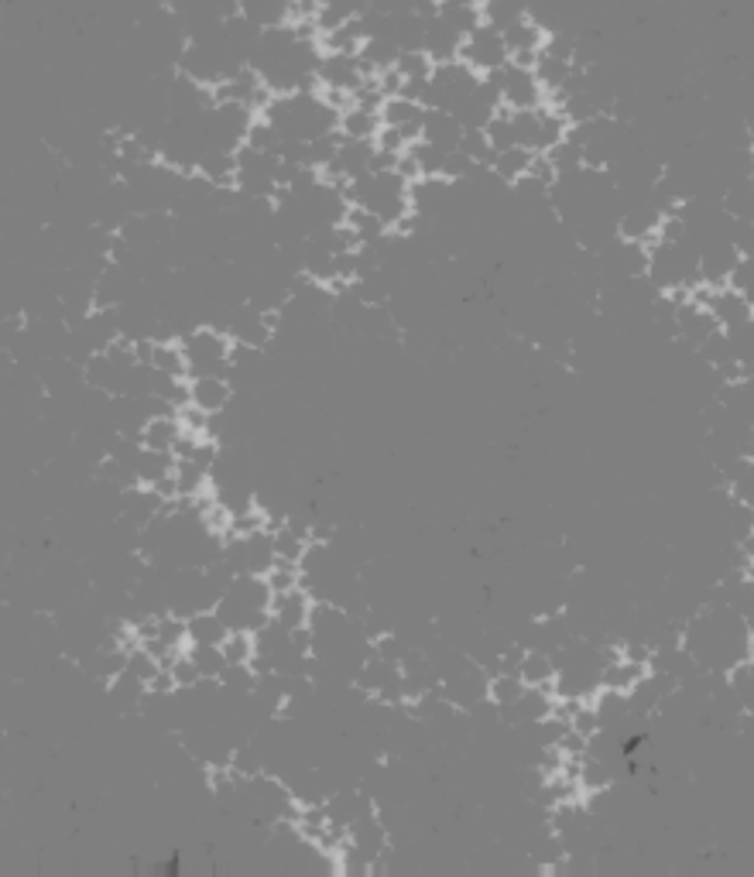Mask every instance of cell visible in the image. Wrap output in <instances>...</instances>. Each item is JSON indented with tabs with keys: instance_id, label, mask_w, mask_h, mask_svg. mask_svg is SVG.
Instances as JSON below:
<instances>
[{
	"instance_id": "obj_2",
	"label": "cell",
	"mask_w": 754,
	"mask_h": 877,
	"mask_svg": "<svg viewBox=\"0 0 754 877\" xmlns=\"http://www.w3.org/2000/svg\"><path fill=\"white\" fill-rule=\"evenodd\" d=\"M491 79H494L497 93H501V100H504V107H508V110H532V107L549 103V96H545L539 76H535V66H525V62L511 59L508 66L491 72Z\"/></svg>"
},
{
	"instance_id": "obj_18",
	"label": "cell",
	"mask_w": 754,
	"mask_h": 877,
	"mask_svg": "<svg viewBox=\"0 0 754 877\" xmlns=\"http://www.w3.org/2000/svg\"><path fill=\"white\" fill-rule=\"evenodd\" d=\"M189 655L196 658V665H199V672H203V679H220L223 669L230 665L220 645H192V641H189Z\"/></svg>"
},
{
	"instance_id": "obj_7",
	"label": "cell",
	"mask_w": 754,
	"mask_h": 877,
	"mask_svg": "<svg viewBox=\"0 0 754 877\" xmlns=\"http://www.w3.org/2000/svg\"><path fill=\"white\" fill-rule=\"evenodd\" d=\"M271 614H275V621L288 627V631L306 627L312 614V593L306 586H295V590L288 593H275V597H271Z\"/></svg>"
},
{
	"instance_id": "obj_24",
	"label": "cell",
	"mask_w": 754,
	"mask_h": 877,
	"mask_svg": "<svg viewBox=\"0 0 754 877\" xmlns=\"http://www.w3.org/2000/svg\"><path fill=\"white\" fill-rule=\"evenodd\" d=\"M158 669H162V665H158V658L151 655V651L144 648V645H138V648L127 651V672H134L141 682H151V679H155V672H158Z\"/></svg>"
},
{
	"instance_id": "obj_5",
	"label": "cell",
	"mask_w": 754,
	"mask_h": 877,
	"mask_svg": "<svg viewBox=\"0 0 754 877\" xmlns=\"http://www.w3.org/2000/svg\"><path fill=\"white\" fill-rule=\"evenodd\" d=\"M381 120L388 127H398L408 141H419L422 138L425 107L419 100H408V96H391V100L381 103Z\"/></svg>"
},
{
	"instance_id": "obj_20",
	"label": "cell",
	"mask_w": 754,
	"mask_h": 877,
	"mask_svg": "<svg viewBox=\"0 0 754 877\" xmlns=\"http://www.w3.org/2000/svg\"><path fill=\"white\" fill-rule=\"evenodd\" d=\"M230 768H234L240 778H258L261 771H264L261 744H240V747H234V754H230Z\"/></svg>"
},
{
	"instance_id": "obj_12",
	"label": "cell",
	"mask_w": 754,
	"mask_h": 877,
	"mask_svg": "<svg viewBox=\"0 0 754 877\" xmlns=\"http://www.w3.org/2000/svg\"><path fill=\"white\" fill-rule=\"evenodd\" d=\"M535 155H539V151L521 148V144H515V148H508V151H497L491 172H494L504 185H515L518 179H525V175H528V168H532Z\"/></svg>"
},
{
	"instance_id": "obj_11",
	"label": "cell",
	"mask_w": 754,
	"mask_h": 877,
	"mask_svg": "<svg viewBox=\"0 0 754 877\" xmlns=\"http://www.w3.org/2000/svg\"><path fill=\"white\" fill-rule=\"evenodd\" d=\"M189 621V641L192 645H223L230 634L227 621H223L216 610H196V614L186 617Z\"/></svg>"
},
{
	"instance_id": "obj_26",
	"label": "cell",
	"mask_w": 754,
	"mask_h": 877,
	"mask_svg": "<svg viewBox=\"0 0 754 877\" xmlns=\"http://www.w3.org/2000/svg\"><path fill=\"white\" fill-rule=\"evenodd\" d=\"M148 693H155V696H172V693H179V682H175V672H172V669H158V672H155V679L148 682Z\"/></svg>"
},
{
	"instance_id": "obj_15",
	"label": "cell",
	"mask_w": 754,
	"mask_h": 877,
	"mask_svg": "<svg viewBox=\"0 0 754 877\" xmlns=\"http://www.w3.org/2000/svg\"><path fill=\"white\" fill-rule=\"evenodd\" d=\"M175 463H179V456H175L172 449H144V456L134 470H138L144 487H155L158 480H165L168 473H175Z\"/></svg>"
},
{
	"instance_id": "obj_8",
	"label": "cell",
	"mask_w": 754,
	"mask_h": 877,
	"mask_svg": "<svg viewBox=\"0 0 754 877\" xmlns=\"http://www.w3.org/2000/svg\"><path fill=\"white\" fill-rule=\"evenodd\" d=\"M189 394H192V405L203 408V412H223V408L234 401V384L227 377H196L189 381Z\"/></svg>"
},
{
	"instance_id": "obj_23",
	"label": "cell",
	"mask_w": 754,
	"mask_h": 877,
	"mask_svg": "<svg viewBox=\"0 0 754 877\" xmlns=\"http://www.w3.org/2000/svg\"><path fill=\"white\" fill-rule=\"evenodd\" d=\"M727 285L734 288V292H741L744 299H748L754 305V254H741L731 271V278H727Z\"/></svg>"
},
{
	"instance_id": "obj_3",
	"label": "cell",
	"mask_w": 754,
	"mask_h": 877,
	"mask_svg": "<svg viewBox=\"0 0 754 877\" xmlns=\"http://www.w3.org/2000/svg\"><path fill=\"white\" fill-rule=\"evenodd\" d=\"M460 59L467 62L470 69H477L480 76H491V72H497L501 66H508L511 52H508V42H504V31L497 28V24L484 21L477 31H470V35L463 38Z\"/></svg>"
},
{
	"instance_id": "obj_10",
	"label": "cell",
	"mask_w": 754,
	"mask_h": 877,
	"mask_svg": "<svg viewBox=\"0 0 754 877\" xmlns=\"http://www.w3.org/2000/svg\"><path fill=\"white\" fill-rule=\"evenodd\" d=\"M384 127L381 120V110H371V107H357V103H350L347 110L340 114V131L343 138H357V141H374L377 131Z\"/></svg>"
},
{
	"instance_id": "obj_14",
	"label": "cell",
	"mask_w": 754,
	"mask_h": 877,
	"mask_svg": "<svg viewBox=\"0 0 754 877\" xmlns=\"http://www.w3.org/2000/svg\"><path fill=\"white\" fill-rule=\"evenodd\" d=\"M182 432L186 429H182L179 415H158V418H148V425H144L141 432V442L144 449H172Z\"/></svg>"
},
{
	"instance_id": "obj_9",
	"label": "cell",
	"mask_w": 754,
	"mask_h": 877,
	"mask_svg": "<svg viewBox=\"0 0 754 877\" xmlns=\"http://www.w3.org/2000/svg\"><path fill=\"white\" fill-rule=\"evenodd\" d=\"M439 18H443L449 28H456L463 38L470 31H477L484 24V0H439Z\"/></svg>"
},
{
	"instance_id": "obj_17",
	"label": "cell",
	"mask_w": 754,
	"mask_h": 877,
	"mask_svg": "<svg viewBox=\"0 0 754 877\" xmlns=\"http://www.w3.org/2000/svg\"><path fill=\"white\" fill-rule=\"evenodd\" d=\"M309 549V538L302 535V531H295L292 525H285L275 531V555L285 562H302V555H306Z\"/></svg>"
},
{
	"instance_id": "obj_25",
	"label": "cell",
	"mask_w": 754,
	"mask_h": 877,
	"mask_svg": "<svg viewBox=\"0 0 754 877\" xmlns=\"http://www.w3.org/2000/svg\"><path fill=\"white\" fill-rule=\"evenodd\" d=\"M172 672H175V682H179V689H192V686H196L199 679H203V672H199L196 658H192L189 651H186V655H179V658H175Z\"/></svg>"
},
{
	"instance_id": "obj_22",
	"label": "cell",
	"mask_w": 754,
	"mask_h": 877,
	"mask_svg": "<svg viewBox=\"0 0 754 877\" xmlns=\"http://www.w3.org/2000/svg\"><path fill=\"white\" fill-rule=\"evenodd\" d=\"M220 648L227 655V662H251L254 651H258V641H254V631H230Z\"/></svg>"
},
{
	"instance_id": "obj_6",
	"label": "cell",
	"mask_w": 754,
	"mask_h": 877,
	"mask_svg": "<svg viewBox=\"0 0 754 877\" xmlns=\"http://www.w3.org/2000/svg\"><path fill=\"white\" fill-rule=\"evenodd\" d=\"M463 134H467V127L460 124V117L456 114H449V110H425L422 141L436 144V148H443V151H456L463 141Z\"/></svg>"
},
{
	"instance_id": "obj_1",
	"label": "cell",
	"mask_w": 754,
	"mask_h": 877,
	"mask_svg": "<svg viewBox=\"0 0 754 877\" xmlns=\"http://www.w3.org/2000/svg\"><path fill=\"white\" fill-rule=\"evenodd\" d=\"M182 353L189 360V381L196 377H234V360H230V350H234V340H230L227 329L216 326H199L192 333L179 336Z\"/></svg>"
},
{
	"instance_id": "obj_4",
	"label": "cell",
	"mask_w": 754,
	"mask_h": 877,
	"mask_svg": "<svg viewBox=\"0 0 754 877\" xmlns=\"http://www.w3.org/2000/svg\"><path fill=\"white\" fill-rule=\"evenodd\" d=\"M460 48H463V35L456 28H449V24L439 18V14H432V18H425V42H422V52L429 55L432 62H453L460 59Z\"/></svg>"
},
{
	"instance_id": "obj_16",
	"label": "cell",
	"mask_w": 754,
	"mask_h": 877,
	"mask_svg": "<svg viewBox=\"0 0 754 877\" xmlns=\"http://www.w3.org/2000/svg\"><path fill=\"white\" fill-rule=\"evenodd\" d=\"M223 693L234 696H254V686H258V672L251 669V662H230L220 675Z\"/></svg>"
},
{
	"instance_id": "obj_19",
	"label": "cell",
	"mask_w": 754,
	"mask_h": 877,
	"mask_svg": "<svg viewBox=\"0 0 754 877\" xmlns=\"http://www.w3.org/2000/svg\"><path fill=\"white\" fill-rule=\"evenodd\" d=\"M175 480H179L182 497H203L210 473H206L203 466H196L192 460H179V463H175Z\"/></svg>"
},
{
	"instance_id": "obj_21",
	"label": "cell",
	"mask_w": 754,
	"mask_h": 877,
	"mask_svg": "<svg viewBox=\"0 0 754 877\" xmlns=\"http://www.w3.org/2000/svg\"><path fill=\"white\" fill-rule=\"evenodd\" d=\"M460 151H467V155H470L473 162H477L480 168H494L497 148H494V144H491V138H487L484 131H477V127H473V131H467V134H463V141H460Z\"/></svg>"
},
{
	"instance_id": "obj_13",
	"label": "cell",
	"mask_w": 754,
	"mask_h": 877,
	"mask_svg": "<svg viewBox=\"0 0 754 877\" xmlns=\"http://www.w3.org/2000/svg\"><path fill=\"white\" fill-rule=\"evenodd\" d=\"M518 675L525 686L549 689L559 675V665L552 662V655H545V651H525V658H521V665H518Z\"/></svg>"
}]
</instances>
